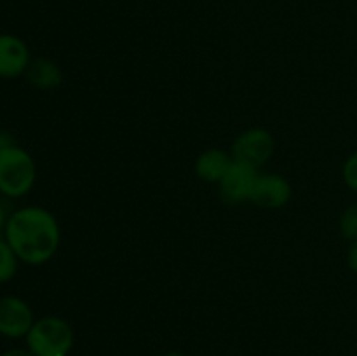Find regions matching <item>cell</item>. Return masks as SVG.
I'll return each mask as SVG.
<instances>
[{"mask_svg": "<svg viewBox=\"0 0 357 356\" xmlns=\"http://www.w3.org/2000/svg\"><path fill=\"white\" fill-rule=\"evenodd\" d=\"M6 241L21 262L40 265L58 250L59 225L47 209L28 206L7 220Z\"/></svg>", "mask_w": 357, "mask_h": 356, "instance_id": "1", "label": "cell"}, {"mask_svg": "<svg viewBox=\"0 0 357 356\" xmlns=\"http://www.w3.org/2000/svg\"><path fill=\"white\" fill-rule=\"evenodd\" d=\"M35 163L30 154L21 147H0V192L9 198H21L35 184Z\"/></svg>", "mask_w": 357, "mask_h": 356, "instance_id": "2", "label": "cell"}, {"mask_svg": "<svg viewBox=\"0 0 357 356\" xmlns=\"http://www.w3.org/2000/svg\"><path fill=\"white\" fill-rule=\"evenodd\" d=\"M26 344L35 356H66L73 346V330L61 318H40L28 332Z\"/></svg>", "mask_w": 357, "mask_h": 356, "instance_id": "3", "label": "cell"}, {"mask_svg": "<svg viewBox=\"0 0 357 356\" xmlns=\"http://www.w3.org/2000/svg\"><path fill=\"white\" fill-rule=\"evenodd\" d=\"M275 149L274 136L261 128H253L237 136L232 145V159L239 163L260 168L272 157Z\"/></svg>", "mask_w": 357, "mask_h": 356, "instance_id": "4", "label": "cell"}, {"mask_svg": "<svg viewBox=\"0 0 357 356\" xmlns=\"http://www.w3.org/2000/svg\"><path fill=\"white\" fill-rule=\"evenodd\" d=\"M258 175L260 173H258L257 168L234 161L225 177L220 180V194L230 205L248 201V199H251V192L257 184Z\"/></svg>", "mask_w": 357, "mask_h": 356, "instance_id": "5", "label": "cell"}, {"mask_svg": "<svg viewBox=\"0 0 357 356\" xmlns=\"http://www.w3.org/2000/svg\"><path fill=\"white\" fill-rule=\"evenodd\" d=\"M33 323V313L24 300L17 297L0 299V334L10 339L26 337Z\"/></svg>", "mask_w": 357, "mask_h": 356, "instance_id": "6", "label": "cell"}, {"mask_svg": "<svg viewBox=\"0 0 357 356\" xmlns=\"http://www.w3.org/2000/svg\"><path fill=\"white\" fill-rule=\"evenodd\" d=\"M291 199V185L281 175L264 173L258 175L251 199L255 205L265 209L282 208Z\"/></svg>", "mask_w": 357, "mask_h": 356, "instance_id": "7", "label": "cell"}, {"mask_svg": "<svg viewBox=\"0 0 357 356\" xmlns=\"http://www.w3.org/2000/svg\"><path fill=\"white\" fill-rule=\"evenodd\" d=\"M30 66L26 44L14 35H0V77L14 79Z\"/></svg>", "mask_w": 357, "mask_h": 356, "instance_id": "8", "label": "cell"}, {"mask_svg": "<svg viewBox=\"0 0 357 356\" xmlns=\"http://www.w3.org/2000/svg\"><path fill=\"white\" fill-rule=\"evenodd\" d=\"M232 163V157L223 152V150L209 149L197 157L195 171H197L201 180L208 181V184H220V180L225 177Z\"/></svg>", "mask_w": 357, "mask_h": 356, "instance_id": "9", "label": "cell"}, {"mask_svg": "<svg viewBox=\"0 0 357 356\" xmlns=\"http://www.w3.org/2000/svg\"><path fill=\"white\" fill-rule=\"evenodd\" d=\"M28 80L38 89H54L61 84L63 75L59 66L51 59H35L26 70Z\"/></svg>", "mask_w": 357, "mask_h": 356, "instance_id": "10", "label": "cell"}, {"mask_svg": "<svg viewBox=\"0 0 357 356\" xmlns=\"http://www.w3.org/2000/svg\"><path fill=\"white\" fill-rule=\"evenodd\" d=\"M17 260L14 250L7 241L0 239V283H6L14 278L17 271Z\"/></svg>", "mask_w": 357, "mask_h": 356, "instance_id": "11", "label": "cell"}, {"mask_svg": "<svg viewBox=\"0 0 357 356\" xmlns=\"http://www.w3.org/2000/svg\"><path fill=\"white\" fill-rule=\"evenodd\" d=\"M340 232L345 239H351L352 243L357 241V205L349 206L340 218Z\"/></svg>", "mask_w": 357, "mask_h": 356, "instance_id": "12", "label": "cell"}, {"mask_svg": "<svg viewBox=\"0 0 357 356\" xmlns=\"http://www.w3.org/2000/svg\"><path fill=\"white\" fill-rule=\"evenodd\" d=\"M344 180L347 187L357 192V152L352 154L347 163L344 164Z\"/></svg>", "mask_w": 357, "mask_h": 356, "instance_id": "13", "label": "cell"}, {"mask_svg": "<svg viewBox=\"0 0 357 356\" xmlns=\"http://www.w3.org/2000/svg\"><path fill=\"white\" fill-rule=\"evenodd\" d=\"M349 265H351L352 271L357 274V241L352 243L351 250H349Z\"/></svg>", "mask_w": 357, "mask_h": 356, "instance_id": "14", "label": "cell"}, {"mask_svg": "<svg viewBox=\"0 0 357 356\" xmlns=\"http://www.w3.org/2000/svg\"><path fill=\"white\" fill-rule=\"evenodd\" d=\"M2 356H35L30 349H9V351L3 353Z\"/></svg>", "mask_w": 357, "mask_h": 356, "instance_id": "15", "label": "cell"}, {"mask_svg": "<svg viewBox=\"0 0 357 356\" xmlns=\"http://www.w3.org/2000/svg\"><path fill=\"white\" fill-rule=\"evenodd\" d=\"M3 223H6V213H3L2 205H0V229L3 227Z\"/></svg>", "mask_w": 357, "mask_h": 356, "instance_id": "16", "label": "cell"}, {"mask_svg": "<svg viewBox=\"0 0 357 356\" xmlns=\"http://www.w3.org/2000/svg\"><path fill=\"white\" fill-rule=\"evenodd\" d=\"M164 356H185V355H181V353H167V355Z\"/></svg>", "mask_w": 357, "mask_h": 356, "instance_id": "17", "label": "cell"}, {"mask_svg": "<svg viewBox=\"0 0 357 356\" xmlns=\"http://www.w3.org/2000/svg\"><path fill=\"white\" fill-rule=\"evenodd\" d=\"M0 143H2V142H0Z\"/></svg>", "mask_w": 357, "mask_h": 356, "instance_id": "18", "label": "cell"}]
</instances>
